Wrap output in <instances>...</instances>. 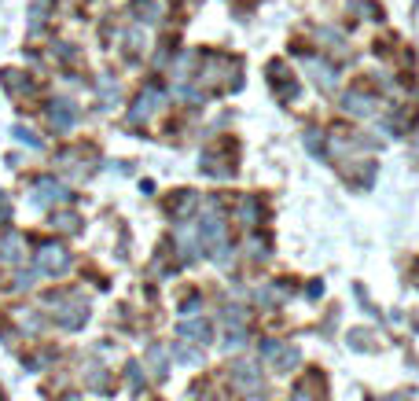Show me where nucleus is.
<instances>
[{"label": "nucleus", "instance_id": "4468645a", "mask_svg": "<svg viewBox=\"0 0 419 401\" xmlns=\"http://www.w3.org/2000/svg\"><path fill=\"white\" fill-rule=\"evenodd\" d=\"M169 361H173V354H169L166 343H151L148 350H143V372H151L155 383H162L169 376Z\"/></svg>", "mask_w": 419, "mask_h": 401}, {"label": "nucleus", "instance_id": "ddd939ff", "mask_svg": "<svg viewBox=\"0 0 419 401\" xmlns=\"http://www.w3.org/2000/svg\"><path fill=\"white\" fill-rule=\"evenodd\" d=\"M81 383L85 391H96V394H111V368L103 365L100 357H81Z\"/></svg>", "mask_w": 419, "mask_h": 401}, {"label": "nucleus", "instance_id": "423d86ee", "mask_svg": "<svg viewBox=\"0 0 419 401\" xmlns=\"http://www.w3.org/2000/svg\"><path fill=\"white\" fill-rule=\"evenodd\" d=\"M199 206H203V196H199L195 188H173V191L162 199V214H166L173 225H188L191 217L199 214Z\"/></svg>", "mask_w": 419, "mask_h": 401}, {"label": "nucleus", "instance_id": "aec40b11", "mask_svg": "<svg viewBox=\"0 0 419 401\" xmlns=\"http://www.w3.org/2000/svg\"><path fill=\"white\" fill-rule=\"evenodd\" d=\"M48 52L56 56V67H74L77 56H81V52H77V45H74V41H63V37H56V41L48 45Z\"/></svg>", "mask_w": 419, "mask_h": 401}, {"label": "nucleus", "instance_id": "f8f14e48", "mask_svg": "<svg viewBox=\"0 0 419 401\" xmlns=\"http://www.w3.org/2000/svg\"><path fill=\"white\" fill-rule=\"evenodd\" d=\"M45 228L56 232V236H77V232L85 228V217L77 210H70V206H59V210H48Z\"/></svg>", "mask_w": 419, "mask_h": 401}, {"label": "nucleus", "instance_id": "b1692460", "mask_svg": "<svg viewBox=\"0 0 419 401\" xmlns=\"http://www.w3.org/2000/svg\"><path fill=\"white\" fill-rule=\"evenodd\" d=\"M143 376H148V372H143V361H129V365H125V379H129L133 391H140V386H143Z\"/></svg>", "mask_w": 419, "mask_h": 401}, {"label": "nucleus", "instance_id": "9d476101", "mask_svg": "<svg viewBox=\"0 0 419 401\" xmlns=\"http://www.w3.org/2000/svg\"><path fill=\"white\" fill-rule=\"evenodd\" d=\"M0 88H4L8 100H30L37 93L33 77L26 74V67H4L0 70Z\"/></svg>", "mask_w": 419, "mask_h": 401}, {"label": "nucleus", "instance_id": "6ab92c4d", "mask_svg": "<svg viewBox=\"0 0 419 401\" xmlns=\"http://www.w3.org/2000/svg\"><path fill=\"white\" fill-rule=\"evenodd\" d=\"M169 354H173V357L180 361V365H188V368L203 365V346H195V343L177 339V343H169Z\"/></svg>", "mask_w": 419, "mask_h": 401}, {"label": "nucleus", "instance_id": "f03ea898", "mask_svg": "<svg viewBox=\"0 0 419 401\" xmlns=\"http://www.w3.org/2000/svg\"><path fill=\"white\" fill-rule=\"evenodd\" d=\"M33 269L41 273V280H67L74 273V251L59 236L37 239L33 243Z\"/></svg>", "mask_w": 419, "mask_h": 401}, {"label": "nucleus", "instance_id": "a211bd4d", "mask_svg": "<svg viewBox=\"0 0 419 401\" xmlns=\"http://www.w3.org/2000/svg\"><path fill=\"white\" fill-rule=\"evenodd\" d=\"M56 15V0H30V8H26V22H30V30H45V22Z\"/></svg>", "mask_w": 419, "mask_h": 401}, {"label": "nucleus", "instance_id": "4be33fe9", "mask_svg": "<svg viewBox=\"0 0 419 401\" xmlns=\"http://www.w3.org/2000/svg\"><path fill=\"white\" fill-rule=\"evenodd\" d=\"M239 225H258L261 221V214H258V199L254 196H246V199H239Z\"/></svg>", "mask_w": 419, "mask_h": 401}, {"label": "nucleus", "instance_id": "0eeeda50", "mask_svg": "<svg viewBox=\"0 0 419 401\" xmlns=\"http://www.w3.org/2000/svg\"><path fill=\"white\" fill-rule=\"evenodd\" d=\"M148 48H151L148 26H125L122 41H118V56H122L129 67H140V63L148 59Z\"/></svg>", "mask_w": 419, "mask_h": 401}, {"label": "nucleus", "instance_id": "393cba45", "mask_svg": "<svg viewBox=\"0 0 419 401\" xmlns=\"http://www.w3.org/2000/svg\"><path fill=\"white\" fill-rule=\"evenodd\" d=\"M309 74L317 77V85H331L335 81V70L327 67V63H309Z\"/></svg>", "mask_w": 419, "mask_h": 401}, {"label": "nucleus", "instance_id": "f257e3e1", "mask_svg": "<svg viewBox=\"0 0 419 401\" xmlns=\"http://www.w3.org/2000/svg\"><path fill=\"white\" fill-rule=\"evenodd\" d=\"M37 306H41V313L59 331H67V335L85 331L88 317H93V299H88L81 288H70V283H59V288L37 294Z\"/></svg>", "mask_w": 419, "mask_h": 401}, {"label": "nucleus", "instance_id": "a878e982", "mask_svg": "<svg viewBox=\"0 0 419 401\" xmlns=\"http://www.w3.org/2000/svg\"><path fill=\"white\" fill-rule=\"evenodd\" d=\"M11 221V206H8V191L0 188V228H4Z\"/></svg>", "mask_w": 419, "mask_h": 401}, {"label": "nucleus", "instance_id": "7ed1b4c3", "mask_svg": "<svg viewBox=\"0 0 419 401\" xmlns=\"http://www.w3.org/2000/svg\"><path fill=\"white\" fill-rule=\"evenodd\" d=\"M169 103V88L162 85V81H155V77H148L136 93H133V100H129V107H125V122L129 125H148L155 114H159L162 107Z\"/></svg>", "mask_w": 419, "mask_h": 401}, {"label": "nucleus", "instance_id": "20e7f679", "mask_svg": "<svg viewBox=\"0 0 419 401\" xmlns=\"http://www.w3.org/2000/svg\"><path fill=\"white\" fill-rule=\"evenodd\" d=\"M45 125L52 136H70L81 125V103L70 93H52L45 100Z\"/></svg>", "mask_w": 419, "mask_h": 401}, {"label": "nucleus", "instance_id": "dca6fc26", "mask_svg": "<svg viewBox=\"0 0 419 401\" xmlns=\"http://www.w3.org/2000/svg\"><path fill=\"white\" fill-rule=\"evenodd\" d=\"M129 15L136 19V26H159L166 22V8H162V0H129Z\"/></svg>", "mask_w": 419, "mask_h": 401}, {"label": "nucleus", "instance_id": "5701e85b", "mask_svg": "<svg viewBox=\"0 0 419 401\" xmlns=\"http://www.w3.org/2000/svg\"><path fill=\"white\" fill-rule=\"evenodd\" d=\"M199 309H203V294H199V291H188L184 299L177 302V313H180V317H195Z\"/></svg>", "mask_w": 419, "mask_h": 401}, {"label": "nucleus", "instance_id": "1a4fd4ad", "mask_svg": "<svg viewBox=\"0 0 419 401\" xmlns=\"http://www.w3.org/2000/svg\"><path fill=\"white\" fill-rule=\"evenodd\" d=\"M30 251L33 247H30V236H26V232L8 228V225L0 228V262H4V265H22Z\"/></svg>", "mask_w": 419, "mask_h": 401}, {"label": "nucleus", "instance_id": "2eb2a0df", "mask_svg": "<svg viewBox=\"0 0 419 401\" xmlns=\"http://www.w3.org/2000/svg\"><path fill=\"white\" fill-rule=\"evenodd\" d=\"M96 96H100V111H111L122 103V85H118L114 70H100L96 74Z\"/></svg>", "mask_w": 419, "mask_h": 401}, {"label": "nucleus", "instance_id": "bb28decb", "mask_svg": "<svg viewBox=\"0 0 419 401\" xmlns=\"http://www.w3.org/2000/svg\"><path fill=\"white\" fill-rule=\"evenodd\" d=\"M136 188H140V196H155V180H151V177H143Z\"/></svg>", "mask_w": 419, "mask_h": 401}, {"label": "nucleus", "instance_id": "6e6552de", "mask_svg": "<svg viewBox=\"0 0 419 401\" xmlns=\"http://www.w3.org/2000/svg\"><path fill=\"white\" fill-rule=\"evenodd\" d=\"M228 379H232V386L239 394H261V386H265V379H261V365L258 361H246V357L232 361Z\"/></svg>", "mask_w": 419, "mask_h": 401}, {"label": "nucleus", "instance_id": "9b49d317", "mask_svg": "<svg viewBox=\"0 0 419 401\" xmlns=\"http://www.w3.org/2000/svg\"><path fill=\"white\" fill-rule=\"evenodd\" d=\"M173 331H177V339L195 343V346H209V343L217 339L214 320H206V317H180V324Z\"/></svg>", "mask_w": 419, "mask_h": 401}, {"label": "nucleus", "instance_id": "f3484780", "mask_svg": "<svg viewBox=\"0 0 419 401\" xmlns=\"http://www.w3.org/2000/svg\"><path fill=\"white\" fill-rule=\"evenodd\" d=\"M37 280H41V273H37L33 265H15L11 269V280H8V291L11 294H30L37 288Z\"/></svg>", "mask_w": 419, "mask_h": 401}, {"label": "nucleus", "instance_id": "412c9836", "mask_svg": "<svg viewBox=\"0 0 419 401\" xmlns=\"http://www.w3.org/2000/svg\"><path fill=\"white\" fill-rule=\"evenodd\" d=\"M11 136H15L19 144H26L30 151H45V136H41V133H33V129H30V125H22V122L11 125Z\"/></svg>", "mask_w": 419, "mask_h": 401}, {"label": "nucleus", "instance_id": "39448f33", "mask_svg": "<svg viewBox=\"0 0 419 401\" xmlns=\"http://www.w3.org/2000/svg\"><path fill=\"white\" fill-rule=\"evenodd\" d=\"M26 199L33 206H41V210H56V206L74 203V191L56 173H33V177H26Z\"/></svg>", "mask_w": 419, "mask_h": 401}]
</instances>
